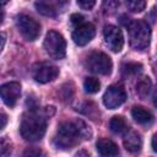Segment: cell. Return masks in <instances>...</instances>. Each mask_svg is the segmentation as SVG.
<instances>
[{
    "mask_svg": "<svg viewBox=\"0 0 157 157\" xmlns=\"http://www.w3.org/2000/svg\"><path fill=\"white\" fill-rule=\"evenodd\" d=\"M92 136L90 126L83 120L63 121L59 124L56 134L54 136V146L60 150L72 148L78 145L82 140H88Z\"/></svg>",
    "mask_w": 157,
    "mask_h": 157,
    "instance_id": "1",
    "label": "cell"
},
{
    "mask_svg": "<svg viewBox=\"0 0 157 157\" xmlns=\"http://www.w3.org/2000/svg\"><path fill=\"white\" fill-rule=\"evenodd\" d=\"M47 130V121L45 118L39 114L36 109H32L23 114L21 124H20V131L25 140L27 141H39Z\"/></svg>",
    "mask_w": 157,
    "mask_h": 157,
    "instance_id": "2",
    "label": "cell"
},
{
    "mask_svg": "<svg viewBox=\"0 0 157 157\" xmlns=\"http://www.w3.org/2000/svg\"><path fill=\"white\" fill-rule=\"evenodd\" d=\"M125 26L128 27L130 45L134 49L141 50L148 47L150 38H151V31H150L147 22L141 21V20H134V21H129Z\"/></svg>",
    "mask_w": 157,
    "mask_h": 157,
    "instance_id": "3",
    "label": "cell"
},
{
    "mask_svg": "<svg viewBox=\"0 0 157 157\" xmlns=\"http://www.w3.org/2000/svg\"><path fill=\"white\" fill-rule=\"evenodd\" d=\"M44 49L52 59H63L66 54L65 38L56 31H49L44 39Z\"/></svg>",
    "mask_w": 157,
    "mask_h": 157,
    "instance_id": "4",
    "label": "cell"
},
{
    "mask_svg": "<svg viewBox=\"0 0 157 157\" xmlns=\"http://www.w3.org/2000/svg\"><path fill=\"white\" fill-rule=\"evenodd\" d=\"M86 67L93 74L109 75L112 72L113 64L107 54L102 52H93L86 59Z\"/></svg>",
    "mask_w": 157,
    "mask_h": 157,
    "instance_id": "5",
    "label": "cell"
},
{
    "mask_svg": "<svg viewBox=\"0 0 157 157\" xmlns=\"http://www.w3.org/2000/svg\"><path fill=\"white\" fill-rule=\"evenodd\" d=\"M17 28L22 37L27 40H34L40 33V25L28 15H18L16 21Z\"/></svg>",
    "mask_w": 157,
    "mask_h": 157,
    "instance_id": "6",
    "label": "cell"
},
{
    "mask_svg": "<svg viewBox=\"0 0 157 157\" xmlns=\"http://www.w3.org/2000/svg\"><path fill=\"white\" fill-rule=\"evenodd\" d=\"M59 75V69L49 63H37L32 66V77L39 83H47L55 80Z\"/></svg>",
    "mask_w": 157,
    "mask_h": 157,
    "instance_id": "7",
    "label": "cell"
},
{
    "mask_svg": "<svg viewBox=\"0 0 157 157\" xmlns=\"http://www.w3.org/2000/svg\"><path fill=\"white\" fill-rule=\"evenodd\" d=\"M126 99V92L120 85H112L107 88L103 96V103L109 109H115L120 107Z\"/></svg>",
    "mask_w": 157,
    "mask_h": 157,
    "instance_id": "8",
    "label": "cell"
},
{
    "mask_svg": "<svg viewBox=\"0 0 157 157\" xmlns=\"http://www.w3.org/2000/svg\"><path fill=\"white\" fill-rule=\"evenodd\" d=\"M103 36H104V42L107 44V47L114 52V53H119L123 47H124V36L120 28H118L117 26H105L103 29Z\"/></svg>",
    "mask_w": 157,
    "mask_h": 157,
    "instance_id": "9",
    "label": "cell"
},
{
    "mask_svg": "<svg viewBox=\"0 0 157 157\" xmlns=\"http://www.w3.org/2000/svg\"><path fill=\"white\" fill-rule=\"evenodd\" d=\"M20 96H21V85L18 82L12 81L0 86V97L6 105L13 107L17 99L20 98Z\"/></svg>",
    "mask_w": 157,
    "mask_h": 157,
    "instance_id": "10",
    "label": "cell"
},
{
    "mask_svg": "<svg viewBox=\"0 0 157 157\" xmlns=\"http://www.w3.org/2000/svg\"><path fill=\"white\" fill-rule=\"evenodd\" d=\"M94 34H96L94 26L90 22H86V23H81L75 28V31L72 32V39L77 45H86L88 42L93 39Z\"/></svg>",
    "mask_w": 157,
    "mask_h": 157,
    "instance_id": "11",
    "label": "cell"
},
{
    "mask_svg": "<svg viewBox=\"0 0 157 157\" xmlns=\"http://www.w3.org/2000/svg\"><path fill=\"white\" fill-rule=\"evenodd\" d=\"M97 151L102 157H115L119 153L118 146L109 139H101L96 144Z\"/></svg>",
    "mask_w": 157,
    "mask_h": 157,
    "instance_id": "12",
    "label": "cell"
},
{
    "mask_svg": "<svg viewBox=\"0 0 157 157\" xmlns=\"http://www.w3.org/2000/svg\"><path fill=\"white\" fill-rule=\"evenodd\" d=\"M124 147L131 153H137L142 147L141 135L136 131L126 132V135L124 137Z\"/></svg>",
    "mask_w": 157,
    "mask_h": 157,
    "instance_id": "13",
    "label": "cell"
},
{
    "mask_svg": "<svg viewBox=\"0 0 157 157\" xmlns=\"http://www.w3.org/2000/svg\"><path fill=\"white\" fill-rule=\"evenodd\" d=\"M37 11L44 16H48V17H54L56 16L58 13V6L59 4L58 2H49V1H37L34 4Z\"/></svg>",
    "mask_w": 157,
    "mask_h": 157,
    "instance_id": "14",
    "label": "cell"
},
{
    "mask_svg": "<svg viewBox=\"0 0 157 157\" xmlns=\"http://www.w3.org/2000/svg\"><path fill=\"white\" fill-rule=\"evenodd\" d=\"M131 115L139 124H150L153 120V115L151 114V112L145 109L144 107H134L131 109Z\"/></svg>",
    "mask_w": 157,
    "mask_h": 157,
    "instance_id": "15",
    "label": "cell"
},
{
    "mask_svg": "<svg viewBox=\"0 0 157 157\" xmlns=\"http://www.w3.org/2000/svg\"><path fill=\"white\" fill-rule=\"evenodd\" d=\"M109 128H110V130H112L114 134H117V135H124V134L128 132V129H129V126H128L125 119H124L123 117H120V115H115V117H113V118L110 119V121H109Z\"/></svg>",
    "mask_w": 157,
    "mask_h": 157,
    "instance_id": "16",
    "label": "cell"
},
{
    "mask_svg": "<svg viewBox=\"0 0 157 157\" xmlns=\"http://www.w3.org/2000/svg\"><path fill=\"white\" fill-rule=\"evenodd\" d=\"M151 88H152V82H151L150 77L144 76V77L137 80V82H136V92L141 98H146L148 96Z\"/></svg>",
    "mask_w": 157,
    "mask_h": 157,
    "instance_id": "17",
    "label": "cell"
},
{
    "mask_svg": "<svg viewBox=\"0 0 157 157\" xmlns=\"http://www.w3.org/2000/svg\"><path fill=\"white\" fill-rule=\"evenodd\" d=\"M142 70V65L139 63H125L121 66V74L125 77H130V76H135L137 75L140 71Z\"/></svg>",
    "mask_w": 157,
    "mask_h": 157,
    "instance_id": "18",
    "label": "cell"
},
{
    "mask_svg": "<svg viewBox=\"0 0 157 157\" xmlns=\"http://www.w3.org/2000/svg\"><path fill=\"white\" fill-rule=\"evenodd\" d=\"M83 88L87 93H96L101 88V82L94 77H86L83 82Z\"/></svg>",
    "mask_w": 157,
    "mask_h": 157,
    "instance_id": "19",
    "label": "cell"
},
{
    "mask_svg": "<svg viewBox=\"0 0 157 157\" xmlns=\"http://www.w3.org/2000/svg\"><path fill=\"white\" fill-rule=\"evenodd\" d=\"M12 152V142L9 137H0V157H10Z\"/></svg>",
    "mask_w": 157,
    "mask_h": 157,
    "instance_id": "20",
    "label": "cell"
},
{
    "mask_svg": "<svg viewBox=\"0 0 157 157\" xmlns=\"http://www.w3.org/2000/svg\"><path fill=\"white\" fill-rule=\"evenodd\" d=\"M126 7L132 12H141L146 7V1L142 0H131L126 2Z\"/></svg>",
    "mask_w": 157,
    "mask_h": 157,
    "instance_id": "21",
    "label": "cell"
},
{
    "mask_svg": "<svg viewBox=\"0 0 157 157\" xmlns=\"http://www.w3.org/2000/svg\"><path fill=\"white\" fill-rule=\"evenodd\" d=\"M22 157H43V151L39 147H27L23 151Z\"/></svg>",
    "mask_w": 157,
    "mask_h": 157,
    "instance_id": "22",
    "label": "cell"
},
{
    "mask_svg": "<svg viewBox=\"0 0 157 157\" xmlns=\"http://www.w3.org/2000/svg\"><path fill=\"white\" fill-rule=\"evenodd\" d=\"M77 5L85 10H90L96 5V1H93V0H78Z\"/></svg>",
    "mask_w": 157,
    "mask_h": 157,
    "instance_id": "23",
    "label": "cell"
},
{
    "mask_svg": "<svg viewBox=\"0 0 157 157\" xmlns=\"http://www.w3.org/2000/svg\"><path fill=\"white\" fill-rule=\"evenodd\" d=\"M70 20H71L72 25H76V27L80 26L81 23H83V16L82 15H78V13H72Z\"/></svg>",
    "mask_w": 157,
    "mask_h": 157,
    "instance_id": "24",
    "label": "cell"
},
{
    "mask_svg": "<svg viewBox=\"0 0 157 157\" xmlns=\"http://www.w3.org/2000/svg\"><path fill=\"white\" fill-rule=\"evenodd\" d=\"M6 124H7V117L5 114H1L0 113V129H2Z\"/></svg>",
    "mask_w": 157,
    "mask_h": 157,
    "instance_id": "25",
    "label": "cell"
},
{
    "mask_svg": "<svg viewBox=\"0 0 157 157\" xmlns=\"http://www.w3.org/2000/svg\"><path fill=\"white\" fill-rule=\"evenodd\" d=\"M75 157H90V153L86 150H80L78 152H76Z\"/></svg>",
    "mask_w": 157,
    "mask_h": 157,
    "instance_id": "26",
    "label": "cell"
},
{
    "mask_svg": "<svg viewBox=\"0 0 157 157\" xmlns=\"http://www.w3.org/2000/svg\"><path fill=\"white\" fill-rule=\"evenodd\" d=\"M5 39H6L5 34L4 33H0V53H1L2 48H4V45H5Z\"/></svg>",
    "mask_w": 157,
    "mask_h": 157,
    "instance_id": "27",
    "label": "cell"
},
{
    "mask_svg": "<svg viewBox=\"0 0 157 157\" xmlns=\"http://www.w3.org/2000/svg\"><path fill=\"white\" fill-rule=\"evenodd\" d=\"M6 2H4V1H1L0 2V23L2 22V20H4V10H2V5H5Z\"/></svg>",
    "mask_w": 157,
    "mask_h": 157,
    "instance_id": "28",
    "label": "cell"
},
{
    "mask_svg": "<svg viewBox=\"0 0 157 157\" xmlns=\"http://www.w3.org/2000/svg\"><path fill=\"white\" fill-rule=\"evenodd\" d=\"M155 141H156V135H153V137H152V150L153 151H156V144H155Z\"/></svg>",
    "mask_w": 157,
    "mask_h": 157,
    "instance_id": "29",
    "label": "cell"
}]
</instances>
